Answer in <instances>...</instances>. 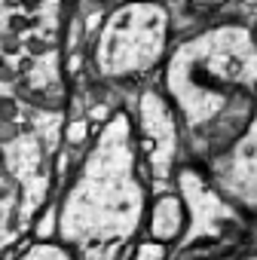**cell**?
<instances>
[{"instance_id": "cell-1", "label": "cell", "mask_w": 257, "mask_h": 260, "mask_svg": "<svg viewBox=\"0 0 257 260\" xmlns=\"http://www.w3.org/2000/svg\"><path fill=\"white\" fill-rule=\"evenodd\" d=\"M19 135V125H13L10 119H0V141H13Z\"/></svg>"}, {"instance_id": "cell-2", "label": "cell", "mask_w": 257, "mask_h": 260, "mask_svg": "<svg viewBox=\"0 0 257 260\" xmlns=\"http://www.w3.org/2000/svg\"><path fill=\"white\" fill-rule=\"evenodd\" d=\"M13 113H16V104L10 98H0V119H10Z\"/></svg>"}]
</instances>
